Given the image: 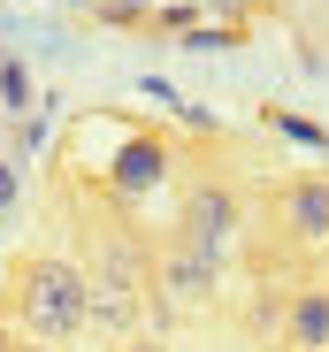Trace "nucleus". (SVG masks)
<instances>
[{
	"label": "nucleus",
	"instance_id": "8",
	"mask_svg": "<svg viewBox=\"0 0 329 352\" xmlns=\"http://www.w3.org/2000/svg\"><path fill=\"white\" fill-rule=\"evenodd\" d=\"M284 307H291V291L260 283L253 299H245V337H253V344H276V337H284Z\"/></svg>",
	"mask_w": 329,
	"mask_h": 352
},
{
	"label": "nucleus",
	"instance_id": "6",
	"mask_svg": "<svg viewBox=\"0 0 329 352\" xmlns=\"http://www.w3.org/2000/svg\"><path fill=\"white\" fill-rule=\"evenodd\" d=\"M161 176H169V146H161V138H131L123 146V161H115V192H153L161 184Z\"/></svg>",
	"mask_w": 329,
	"mask_h": 352
},
{
	"label": "nucleus",
	"instance_id": "4",
	"mask_svg": "<svg viewBox=\"0 0 329 352\" xmlns=\"http://www.w3.org/2000/svg\"><path fill=\"white\" fill-rule=\"evenodd\" d=\"M276 230L291 245H329V176H291V184L276 192Z\"/></svg>",
	"mask_w": 329,
	"mask_h": 352
},
{
	"label": "nucleus",
	"instance_id": "1",
	"mask_svg": "<svg viewBox=\"0 0 329 352\" xmlns=\"http://www.w3.org/2000/svg\"><path fill=\"white\" fill-rule=\"evenodd\" d=\"M16 322L31 344H62L92 322V276L62 253H31L16 261Z\"/></svg>",
	"mask_w": 329,
	"mask_h": 352
},
{
	"label": "nucleus",
	"instance_id": "10",
	"mask_svg": "<svg viewBox=\"0 0 329 352\" xmlns=\"http://www.w3.org/2000/svg\"><path fill=\"white\" fill-rule=\"evenodd\" d=\"M16 199H23V161L0 153V214H16Z\"/></svg>",
	"mask_w": 329,
	"mask_h": 352
},
{
	"label": "nucleus",
	"instance_id": "11",
	"mask_svg": "<svg viewBox=\"0 0 329 352\" xmlns=\"http://www.w3.org/2000/svg\"><path fill=\"white\" fill-rule=\"evenodd\" d=\"M123 352H169V344H161V337H131Z\"/></svg>",
	"mask_w": 329,
	"mask_h": 352
},
{
	"label": "nucleus",
	"instance_id": "9",
	"mask_svg": "<svg viewBox=\"0 0 329 352\" xmlns=\"http://www.w3.org/2000/svg\"><path fill=\"white\" fill-rule=\"evenodd\" d=\"M299 38L314 46V62H329V0H306V16H299Z\"/></svg>",
	"mask_w": 329,
	"mask_h": 352
},
{
	"label": "nucleus",
	"instance_id": "12",
	"mask_svg": "<svg viewBox=\"0 0 329 352\" xmlns=\"http://www.w3.org/2000/svg\"><path fill=\"white\" fill-rule=\"evenodd\" d=\"M16 352H46V344H16Z\"/></svg>",
	"mask_w": 329,
	"mask_h": 352
},
{
	"label": "nucleus",
	"instance_id": "7",
	"mask_svg": "<svg viewBox=\"0 0 329 352\" xmlns=\"http://www.w3.org/2000/svg\"><path fill=\"white\" fill-rule=\"evenodd\" d=\"M0 115H8V123H31L38 115V85H31L23 54H0Z\"/></svg>",
	"mask_w": 329,
	"mask_h": 352
},
{
	"label": "nucleus",
	"instance_id": "3",
	"mask_svg": "<svg viewBox=\"0 0 329 352\" xmlns=\"http://www.w3.org/2000/svg\"><path fill=\"white\" fill-rule=\"evenodd\" d=\"M153 291L169 307H207L214 291H223V261L199 253V245H184V238H169V245L153 253Z\"/></svg>",
	"mask_w": 329,
	"mask_h": 352
},
{
	"label": "nucleus",
	"instance_id": "5",
	"mask_svg": "<svg viewBox=\"0 0 329 352\" xmlns=\"http://www.w3.org/2000/svg\"><path fill=\"white\" fill-rule=\"evenodd\" d=\"M284 352H329V276H299V283H291Z\"/></svg>",
	"mask_w": 329,
	"mask_h": 352
},
{
	"label": "nucleus",
	"instance_id": "2",
	"mask_svg": "<svg viewBox=\"0 0 329 352\" xmlns=\"http://www.w3.org/2000/svg\"><path fill=\"white\" fill-rule=\"evenodd\" d=\"M177 238L214 253V261H230L238 238H245V199L238 184H223V176H192L184 184V207H177Z\"/></svg>",
	"mask_w": 329,
	"mask_h": 352
}]
</instances>
